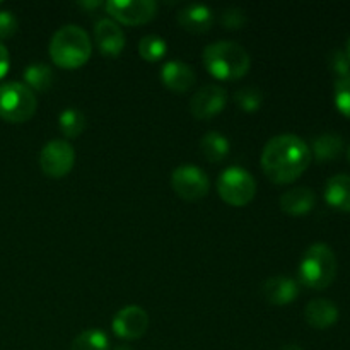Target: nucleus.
<instances>
[{"label":"nucleus","mask_w":350,"mask_h":350,"mask_svg":"<svg viewBox=\"0 0 350 350\" xmlns=\"http://www.w3.org/2000/svg\"><path fill=\"white\" fill-rule=\"evenodd\" d=\"M262 170L277 185L294 183L311 164V149L301 137L280 133L272 137L262 150Z\"/></svg>","instance_id":"f257e3e1"},{"label":"nucleus","mask_w":350,"mask_h":350,"mask_svg":"<svg viewBox=\"0 0 350 350\" xmlns=\"http://www.w3.org/2000/svg\"><path fill=\"white\" fill-rule=\"evenodd\" d=\"M202 60L208 74L219 81H238L248 74L252 65L246 48L224 40L205 46Z\"/></svg>","instance_id":"f03ea898"},{"label":"nucleus","mask_w":350,"mask_h":350,"mask_svg":"<svg viewBox=\"0 0 350 350\" xmlns=\"http://www.w3.org/2000/svg\"><path fill=\"white\" fill-rule=\"evenodd\" d=\"M48 51L57 67L74 70V68L82 67L89 60L92 43L89 34L82 27L75 26V24H67L55 31Z\"/></svg>","instance_id":"7ed1b4c3"},{"label":"nucleus","mask_w":350,"mask_h":350,"mask_svg":"<svg viewBox=\"0 0 350 350\" xmlns=\"http://www.w3.org/2000/svg\"><path fill=\"white\" fill-rule=\"evenodd\" d=\"M297 273L303 286L314 291L327 289L337 275V256L334 250L325 243L311 245L301 258Z\"/></svg>","instance_id":"20e7f679"},{"label":"nucleus","mask_w":350,"mask_h":350,"mask_svg":"<svg viewBox=\"0 0 350 350\" xmlns=\"http://www.w3.org/2000/svg\"><path fill=\"white\" fill-rule=\"evenodd\" d=\"M38 98L23 82L0 84V118L9 123H24L36 113Z\"/></svg>","instance_id":"39448f33"},{"label":"nucleus","mask_w":350,"mask_h":350,"mask_svg":"<svg viewBox=\"0 0 350 350\" xmlns=\"http://www.w3.org/2000/svg\"><path fill=\"white\" fill-rule=\"evenodd\" d=\"M219 197L232 207H245L255 198L256 181L246 170L238 166L228 167L217 180Z\"/></svg>","instance_id":"423d86ee"},{"label":"nucleus","mask_w":350,"mask_h":350,"mask_svg":"<svg viewBox=\"0 0 350 350\" xmlns=\"http://www.w3.org/2000/svg\"><path fill=\"white\" fill-rule=\"evenodd\" d=\"M171 188L180 198L187 202H197L207 197L211 190V180L207 173L193 164H181L171 174Z\"/></svg>","instance_id":"0eeeda50"},{"label":"nucleus","mask_w":350,"mask_h":350,"mask_svg":"<svg viewBox=\"0 0 350 350\" xmlns=\"http://www.w3.org/2000/svg\"><path fill=\"white\" fill-rule=\"evenodd\" d=\"M75 164V150L67 140H50L40 152L41 171L48 178L60 180L67 176Z\"/></svg>","instance_id":"6e6552de"},{"label":"nucleus","mask_w":350,"mask_h":350,"mask_svg":"<svg viewBox=\"0 0 350 350\" xmlns=\"http://www.w3.org/2000/svg\"><path fill=\"white\" fill-rule=\"evenodd\" d=\"M105 10L115 23L142 26L156 17L157 3L154 0H109L105 3Z\"/></svg>","instance_id":"1a4fd4ad"},{"label":"nucleus","mask_w":350,"mask_h":350,"mask_svg":"<svg viewBox=\"0 0 350 350\" xmlns=\"http://www.w3.org/2000/svg\"><path fill=\"white\" fill-rule=\"evenodd\" d=\"M228 103V91L217 84L198 89L190 99V113L198 120H211L222 113Z\"/></svg>","instance_id":"9d476101"},{"label":"nucleus","mask_w":350,"mask_h":350,"mask_svg":"<svg viewBox=\"0 0 350 350\" xmlns=\"http://www.w3.org/2000/svg\"><path fill=\"white\" fill-rule=\"evenodd\" d=\"M113 332L123 340H137L149 330V314L140 306H126L113 318Z\"/></svg>","instance_id":"9b49d317"},{"label":"nucleus","mask_w":350,"mask_h":350,"mask_svg":"<svg viewBox=\"0 0 350 350\" xmlns=\"http://www.w3.org/2000/svg\"><path fill=\"white\" fill-rule=\"evenodd\" d=\"M94 41L101 55L108 58H116L125 48V33L118 23L113 19H101L96 23Z\"/></svg>","instance_id":"f8f14e48"},{"label":"nucleus","mask_w":350,"mask_h":350,"mask_svg":"<svg viewBox=\"0 0 350 350\" xmlns=\"http://www.w3.org/2000/svg\"><path fill=\"white\" fill-rule=\"evenodd\" d=\"M161 82L166 85L167 89L174 92H183L190 91L193 88L195 81H197V75H195V70L191 65L185 64V62L180 60H171L166 62L161 68Z\"/></svg>","instance_id":"ddd939ff"},{"label":"nucleus","mask_w":350,"mask_h":350,"mask_svg":"<svg viewBox=\"0 0 350 350\" xmlns=\"http://www.w3.org/2000/svg\"><path fill=\"white\" fill-rule=\"evenodd\" d=\"M262 294L267 303L275 306H287L299 296V284L286 275L270 277L263 282Z\"/></svg>","instance_id":"4468645a"},{"label":"nucleus","mask_w":350,"mask_h":350,"mask_svg":"<svg viewBox=\"0 0 350 350\" xmlns=\"http://www.w3.org/2000/svg\"><path fill=\"white\" fill-rule=\"evenodd\" d=\"M338 317L340 313H338L337 304L325 297L310 301L304 308V320L317 330H327V328L334 327L338 321Z\"/></svg>","instance_id":"2eb2a0df"},{"label":"nucleus","mask_w":350,"mask_h":350,"mask_svg":"<svg viewBox=\"0 0 350 350\" xmlns=\"http://www.w3.org/2000/svg\"><path fill=\"white\" fill-rule=\"evenodd\" d=\"M176 19L178 24L188 33L204 34L211 31L212 24H214V14H212L211 7L204 5V3H190L178 12Z\"/></svg>","instance_id":"dca6fc26"},{"label":"nucleus","mask_w":350,"mask_h":350,"mask_svg":"<svg viewBox=\"0 0 350 350\" xmlns=\"http://www.w3.org/2000/svg\"><path fill=\"white\" fill-rule=\"evenodd\" d=\"M314 205H317V195L308 187L293 188L280 197V208L284 214L293 215V217L306 215L308 212L313 211Z\"/></svg>","instance_id":"f3484780"},{"label":"nucleus","mask_w":350,"mask_h":350,"mask_svg":"<svg viewBox=\"0 0 350 350\" xmlns=\"http://www.w3.org/2000/svg\"><path fill=\"white\" fill-rule=\"evenodd\" d=\"M325 200L332 208L350 212V174H335L327 181Z\"/></svg>","instance_id":"a211bd4d"},{"label":"nucleus","mask_w":350,"mask_h":350,"mask_svg":"<svg viewBox=\"0 0 350 350\" xmlns=\"http://www.w3.org/2000/svg\"><path fill=\"white\" fill-rule=\"evenodd\" d=\"M344 152V140L338 133H321L313 140V147H311V156L320 163H327V161H335L340 157Z\"/></svg>","instance_id":"6ab92c4d"},{"label":"nucleus","mask_w":350,"mask_h":350,"mask_svg":"<svg viewBox=\"0 0 350 350\" xmlns=\"http://www.w3.org/2000/svg\"><path fill=\"white\" fill-rule=\"evenodd\" d=\"M200 150L208 163H221L231 150V142L221 132H207L200 140Z\"/></svg>","instance_id":"aec40b11"},{"label":"nucleus","mask_w":350,"mask_h":350,"mask_svg":"<svg viewBox=\"0 0 350 350\" xmlns=\"http://www.w3.org/2000/svg\"><path fill=\"white\" fill-rule=\"evenodd\" d=\"M24 82L31 91L44 92L53 85L55 74L48 64H31L24 70Z\"/></svg>","instance_id":"412c9836"},{"label":"nucleus","mask_w":350,"mask_h":350,"mask_svg":"<svg viewBox=\"0 0 350 350\" xmlns=\"http://www.w3.org/2000/svg\"><path fill=\"white\" fill-rule=\"evenodd\" d=\"M58 126L64 137L67 139H77L85 129V116L81 109L67 108L58 116Z\"/></svg>","instance_id":"4be33fe9"},{"label":"nucleus","mask_w":350,"mask_h":350,"mask_svg":"<svg viewBox=\"0 0 350 350\" xmlns=\"http://www.w3.org/2000/svg\"><path fill=\"white\" fill-rule=\"evenodd\" d=\"M70 350H109V338L103 330L91 328L74 338Z\"/></svg>","instance_id":"5701e85b"},{"label":"nucleus","mask_w":350,"mask_h":350,"mask_svg":"<svg viewBox=\"0 0 350 350\" xmlns=\"http://www.w3.org/2000/svg\"><path fill=\"white\" fill-rule=\"evenodd\" d=\"M166 51V41H164V38L157 36V34H147L139 43L140 57L147 62H159L161 58H164Z\"/></svg>","instance_id":"b1692460"},{"label":"nucleus","mask_w":350,"mask_h":350,"mask_svg":"<svg viewBox=\"0 0 350 350\" xmlns=\"http://www.w3.org/2000/svg\"><path fill=\"white\" fill-rule=\"evenodd\" d=\"M234 101L243 111L255 113L262 108L263 94L258 88H243L234 92Z\"/></svg>","instance_id":"393cba45"},{"label":"nucleus","mask_w":350,"mask_h":350,"mask_svg":"<svg viewBox=\"0 0 350 350\" xmlns=\"http://www.w3.org/2000/svg\"><path fill=\"white\" fill-rule=\"evenodd\" d=\"M334 101L338 111L350 118V74L337 79L334 89Z\"/></svg>","instance_id":"a878e982"},{"label":"nucleus","mask_w":350,"mask_h":350,"mask_svg":"<svg viewBox=\"0 0 350 350\" xmlns=\"http://www.w3.org/2000/svg\"><path fill=\"white\" fill-rule=\"evenodd\" d=\"M246 21H248L246 19V12L241 7H228L221 14V24L224 26V29L229 31L241 29V27H245Z\"/></svg>","instance_id":"bb28decb"},{"label":"nucleus","mask_w":350,"mask_h":350,"mask_svg":"<svg viewBox=\"0 0 350 350\" xmlns=\"http://www.w3.org/2000/svg\"><path fill=\"white\" fill-rule=\"evenodd\" d=\"M328 67L338 79L350 74V58L344 50H334L328 55Z\"/></svg>","instance_id":"cd10ccee"},{"label":"nucleus","mask_w":350,"mask_h":350,"mask_svg":"<svg viewBox=\"0 0 350 350\" xmlns=\"http://www.w3.org/2000/svg\"><path fill=\"white\" fill-rule=\"evenodd\" d=\"M17 17L10 10H0V40L12 38L17 33Z\"/></svg>","instance_id":"c85d7f7f"},{"label":"nucleus","mask_w":350,"mask_h":350,"mask_svg":"<svg viewBox=\"0 0 350 350\" xmlns=\"http://www.w3.org/2000/svg\"><path fill=\"white\" fill-rule=\"evenodd\" d=\"M10 65V57H9V50H7L5 44L0 41V79L7 74Z\"/></svg>","instance_id":"c756f323"},{"label":"nucleus","mask_w":350,"mask_h":350,"mask_svg":"<svg viewBox=\"0 0 350 350\" xmlns=\"http://www.w3.org/2000/svg\"><path fill=\"white\" fill-rule=\"evenodd\" d=\"M81 7H88V9H96V7H105V3L103 2H81L79 3Z\"/></svg>","instance_id":"7c9ffc66"},{"label":"nucleus","mask_w":350,"mask_h":350,"mask_svg":"<svg viewBox=\"0 0 350 350\" xmlns=\"http://www.w3.org/2000/svg\"><path fill=\"white\" fill-rule=\"evenodd\" d=\"M279 350H303V349H301L297 344H287L284 345V347H280Z\"/></svg>","instance_id":"2f4dec72"},{"label":"nucleus","mask_w":350,"mask_h":350,"mask_svg":"<svg viewBox=\"0 0 350 350\" xmlns=\"http://www.w3.org/2000/svg\"><path fill=\"white\" fill-rule=\"evenodd\" d=\"M345 53H347L349 58H350V38H349V41H347V50H345Z\"/></svg>","instance_id":"473e14b6"},{"label":"nucleus","mask_w":350,"mask_h":350,"mask_svg":"<svg viewBox=\"0 0 350 350\" xmlns=\"http://www.w3.org/2000/svg\"><path fill=\"white\" fill-rule=\"evenodd\" d=\"M116 350H132V349H130L129 345H122V347H118Z\"/></svg>","instance_id":"72a5a7b5"},{"label":"nucleus","mask_w":350,"mask_h":350,"mask_svg":"<svg viewBox=\"0 0 350 350\" xmlns=\"http://www.w3.org/2000/svg\"><path fill=\"white\" fill-rule=\"evenodd\" d=\"M347 159H349V163H350V146H349V149H347Z\"/></svg>","instance_id":"f704fd0d"}]
</instances>
